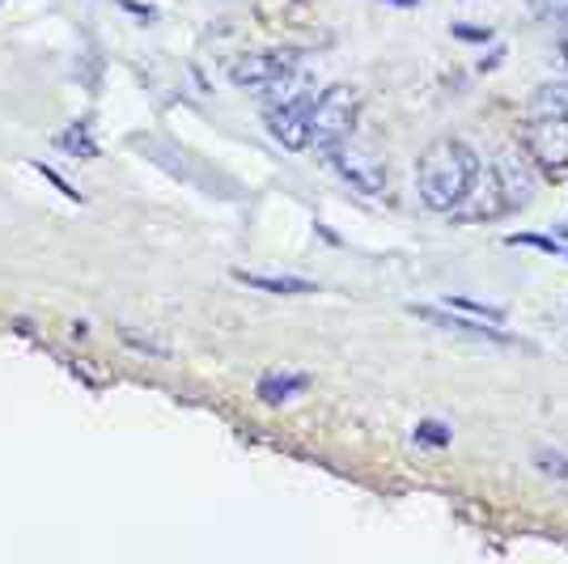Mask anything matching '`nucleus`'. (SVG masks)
Wrapping results in <instances>:
<instances>
[{
  "instance_id": "obj_2",
  "label": "nucleus",
  "mask_w": 568,
  "mask_h": 564,
  "mask_svg": "<svg viewBox=\"0 0 568 564\" xmlns=\"http://www.w3.org/2000/svg\"><path fill=\"white\" fill-rule=\"evenodd\" d=\"M356 115H361L356 90L332 85L327 94L314 102V137H310V144H314L323 158H332L335 149H344V144L353 141Z\"/></svg>"
},
{
  "instance_id": "obj_15",
  "label": "nucleus",
  "mask_w": 568,
  "mask_h": 564,
  "mask_svg": "<svg viewBox=\"0 0 568 564\" xmlns=\"http://www.w3.org/2000/svg\"><path fill=\"white\" fill-rule=\"evenodd\" d=\"M560 69L568 72V34H565V39H560Z\"/></svg>"
},
{
  "instance_id": "obj_12",
  "label": "nucleus",
  "mask_w": 568,
  "mask_h": 564,
  "mask_svg": "<svg viewBox=\"0 0 568 564\" xmlns=\"http://www.w3.org/2000/svg\"><path fill=\"white\" fill-rule=\"evenodd\" d=\"M416 442H428V446H450V429L442 421H420L416 424Z\"/></svg>"
},
{
  "instance_id": "obj_7",
  "label": "nucleus",
  "mask_w": 568,
  "mask_h": 564,
  "mask_svg": "<svg viewBox=\"0 0 568 564\" xmlns=\"http://www.w3.org/2000/svg\"><path fill=\"white\" fill-rule=\"evenodd\" d=\"M493 179H497V188H500V195H505V204H509V209L530 204V195H535V179H530L526 158H521L518 149H500L497 165H493Z\"/></svg>"
},
{
  "instance_id": "obj_16",
  "label": "nucleus",
  "mask_w": 568,
  "mask_h": 564,
  "mask_svg": "<svg viewBox=\"0 0 568 564\" xmlns=\"http://www.w3.org/2000/svg\"><path fill=\"white\" fill-rule=\"evenodd\" d=\"M395 4H416V0H395Z\"/></svg>"
},
{
  "instance_id": "obj_6",
  "label": "nucleus",
  "mask_w": 568,
  "mask_h": 564,
  "mask_svg": "<svg viewBox=\"0 0 568 564\" xmlns=\"http://www.w3.org/2000/svg\"><path fill=\"white\" fill-rule=\"evenodd\" d=\"M335 170L344 183H353V191L361 195H386V165L382 158H374L369 149H356V144H344L332 153Z\"/></svg>"
},
{
  "instance_id": "obj_13",
  "label": "nucleus",
  "mask_w": 568,
  "mask_h": 564,
  "mask_svg": "<svg viewBox=\"0 0 568 564\" xmlns=\"http://www.w3.org/2000/svg\"><path fill=\"white\" fill-rule=\"evenodd\" d=\"M123 340H128V344H136L141 353H153V356H166L170 353L162 340H153V335H136L132 328H123Z\"/></svg>"
},
{
  "instance_id": "obj_10",
  "label": "nucleus",
  "mask_w": 568,
  "mask_h": 564,
  "mask_svg": "<svg viewBox=\"0 0 568 564\" xmlns=\"http://www.w3.org/2000/svg\"><path fill=\"white\" fill-rule=\"evenodd\" d=\"M306 386H310L306 374H267L260 382V400L281 403V400H288V395H297V391H306Z\"/></svg>"
},
{
  "instance_id": "obj_14",
  "label": "nucleus",
  "mask_w": 568,
  "mask_h": 564,
  "mask_svg": "<svg viewBox=\"0 0 568 564\" xmlns=\"http://www.w3.org/2000/svg\"><path fill=\"white\" fill-rule=\"evenodd\" d=\"M539 13L551 22H568V0H539Z\"/></svg>"
},
{
  "instance_id": "obj_3",
  "label": "nucleus",
  "mask_w": 568,
  "mask_h": 564,
  "mask_svg": "<svg viewBox=\"0 0 568 564\" xmlns=\"http://www.w3.org/2000/svg\"><path fill=\"white\" fill-rule=\"evenodd\" d=\"M521 149L526 158L547 170V174H565L568 170V111H544L521 128Z\"/></svg>"
},
{
  "instance_id": "obj_5",
  "label": "nucleus",
  "mask_w": 568,
  "mask_h": 564,
  "mask_svg": "<svg viewBox=\"0 0 568 564\" xmlns=\"http://www.w3.org/2000/svg\"><path fill=\"white\" fill-rule=\"evenodd\" d=\"M314 102L318 94H293L276 102L272 111H267V132H272V141L284 144L288 153H302L310 149V137H314Z\"/></svg>"
},
{
  "instance_id": "obj_8",
  "label": "nucleus",
  "mask_w": 568,
  "mask_h": 564,
  "mask_svg": "<svg viewBox=\"0 0 568 564\" xmlns=\"http://www.w3.org/2000/svg\"><path fill=\"white\" fill-rule=\"evenodd\" d=\"M416 319H425L442 331H458V335H479V340H509L500 323H484V319H471V314H458L450 306H412Z\"/></svg>"
},
{
  "instance_id": "obj_4",
  "label": "nucleus",
  "mask_w": 568,
  "mask_h": 564,
  "mask_svg": "<svg viewBox=\"0 0 568 564\" xmlns=\"http://www.w3.org/2000/svg\"><path fill=\"white\" fill-rule=\"evenodd\" d=\"M297 69H302V51H288V48L251 51V56L234 60V69H230V81H234L237 90L267 94V90H281L284 81H293V72H297Z\"/></svg>"
},
{
  "instance_id": "obj_11",
  "label": "nucleus",
  "mask_w": 568,
  "mask_h": 564,
  "mask_svg": "<svg viewBox=\"0 0 568 564\" xmlns=\"http://www.w3.org/2000/svg\"><path fill=\"white\" fill-rule=\"evenodd\" d=\"M535 467L544 471V475H551V480H565L568 484V454L565 450H539V454H535Z\"/></svg>"
},
{
  "instance_id": "obj_9",
  "label": "nucleus",
  "mask_w": 568,
  "mask_h": 564,
  "mask_svg": "<svg viewBox=\"0 0 568 564\" xmlns=\"http://www.w3.org/2000/svg\"><path fill=\"white\" fill-rule=\"evenodd\" d=\"M237 284H251L260 293H276V298H302V293H318V284L306 276H263V272H234Z\"/></svg>"
},
{
  "instance_id": "obj_1",
  "label": "nucleus",
  "mask_w": 568,
  "mask_h": 564,
  "mask_svg": "<svg viewBox=\"0 0 568 564\" xmlns=\"http://www.w3.org/2000/svg\"><path fill=\"white\" fill-rule=\"evenodd\" d=\"M484 162L463 137H442L420 153L416 165V195L433 212H458L471 200Z\"/></svg>"
}]
</instances>
